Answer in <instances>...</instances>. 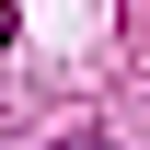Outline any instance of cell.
Listing matches in <instances>:
<instances>
[{"label": "cell", "mask_w": 150, "mask_h": 150, "mask_svg": "<svg viewBox=\"0 0 150 150\" xmlns=\"http://www.w3.org/2000/svg\"><path fill=\"white\" fill-rule=\"evenodd\" d=\"M46 150H115V139H104V127H69V139H46Z\"/></svg>", "instance_id": "1"}]
</instances>
